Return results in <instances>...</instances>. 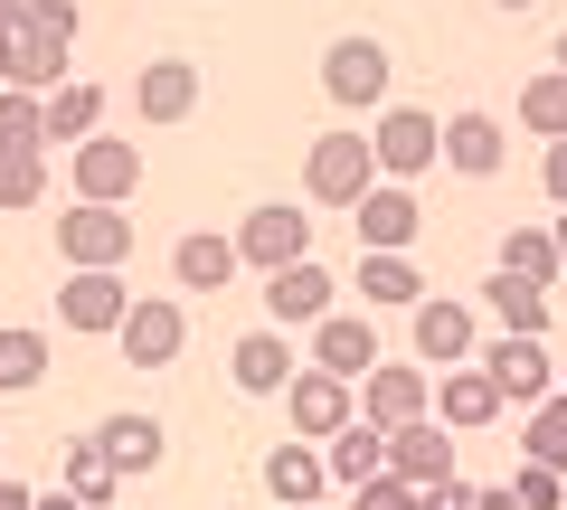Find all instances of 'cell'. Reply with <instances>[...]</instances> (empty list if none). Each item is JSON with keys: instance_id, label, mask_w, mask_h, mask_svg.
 Wrapping results in <instances>:
<instances>
[{"instance_id": "cell-47", "label": "cell", "mask_w": 567, "mask_h": 510, "mask_svg": "<svg viewBox=\"0 0 567 510\" xmlns=\"http://www.w3.org/2000/svg\"><path fill=\"white\" fill-rule=\"evenodd\" d=\"M293 510H312V501H293Z\"/></svg>"}, {"instance_id": "cell-34", "label": "cell", "mask_w": 567, "mask_h": 510, "mask_svg": "<svg viewBox=\"0 0 567 510\" xmlns=\"http://www.w3.org/2000/svg\"><path fill=\"white\" fill-rule=\"evenodd\" d=\"M520 445L539 454V464L567 472V397H539V407H529V435H520Z\"/></svg>"}, {"instance_id": "cell-43", "label": "cell", "mask_w": 567, "mask_h": 510, "mask_svg": "<svg viewBox=\"0 0 567 510\" xmlns=\"http://www.w3.org/2000/svg\"><path fill=\"white\" fill-rule=\"evenodd\" d=\"M548 237H558V266H567V208H558V227H548Z\"/></svg>"}, {"instance_id": "cell-3", "label": "cell", "mask_w": 567, "mask_h": 510, "mask_svg": "<svg viewBox=\"0 0 567 510\" xmlns=\"http://www.w3.org/2000/svg\"><path fill=\"white\" fill-rule=\"evenodd\" d=\"M58 256H66V266H123V256H133V218L104 208V199L58 208Z\"/></svg>"}, {"instance_id": "cell-31", "label": "cell", "mask_w": 567, "mask_h": 510, "mask_svg": "<svg viewBox=\"0 0 567 510\" xmlns=\"http://www.w3.org/2000/svg\"><path fill=\"white\" fill-rule=\"evenodd\" d=\"M520 123H529V133H548V143L567 133V76H558V66L520 85Z\"/></svg>"}, {"instance_id": "cell-38", "label": "cell", "mask_w": 567, "mask_h": 510, "mask_svg": "<svg viewBox=\"0 0 567 510\" xmlns=\"http://www.w3.org/2000/svg\"><path fill=\"white\" fill-rule=\"evenodd\" d=\"M539 180H548V199L567 208V133H558V143H548V162H539Z\"/></svg>"}, {"instance_id": "cell-18", "label": "cell", "mask_w": 567, "mask_h": 510, "mask_svg": "<svg viewBox=\"0 0 567 510\" xmlns=\"http://www.w3.org/2000/svg\"><path fill=\"white\" fill-rule=\"evenodd\" d=\"M350 284H360L379 312H416V303H425V274L406 266L398 246H360V274H350Z\"/></svg>"}, {"instance_id": "cell-19", "label": "cell", "mask_w": 567, "mask_h": 510, "mask_svg": "<svg viewBox=\"0 0 567 510\" xmlns=\"http://www.w3.org/2000/svg\"><path fill=\"white\" fill-rule=\"evenodd\" d=\"M133 104H142V123H181L189 104H199V66L189 58H152L142 85H133Z\"/></svg>"}, {"instance_id": "cell-45", "label": "cell", "mask_w": 567, "mask_h": 510, "mask_svg": "<svg viewBox=\"0 0 567 510\" xmlns=\"http://www.w3.org/2000/svg\"><path fill=\"white\" fill-rule=\"evenodd\" d=\"M558 76H567V39H558Z\"/></svg>"}, {"instance_id": "cell-23", "label": "cell", "mask_w": 567, "mask_h": 510, "mask_svg": "<svg viewBox=\"0 0 567 510\" xmlns=\"http://www.w3.org/2000/svg\"><path fill=\"white\" fill-rule=\"evenodd\" d=\"M322 454H312V445H275V454H265V491H275V510H293V501H322Z\"/></svg>"}, {"instance_id": "cell-24", "label": "cell", "mask_w": 567, "mask_h": 510, "mask_svg": "<svg viewBox=\"0 0 567 510\" xmlns=\"http://www.w3.org/2000/svg\"><path fill=\"white\" fill-rule=\"evenodd\" d=\"M95 445H104L114 472H152V464H162V426H152V416H104Z\"/></svg>"}, {"instance_id": "cell-10", "label": "cell", "mask_w": 567, "mask_h": 510, "mask_svg": "<svg viewBox=\"0 0 567 510\" xmlns=\"http://www.w3.org/2000/svg\"><path fill=\"white\" fill-rule=\"evenodd\" d=\"M133 180H142V152L133 143H114V133H85V143H76V199L123 208V199H133Z\"/></svg>"}, {"instance_id": "cell-11", "label": "cell", "mask_w": 567, "mask_h": 510, "mask_svg": "<svg viewBox=\"0 0 567 510\" xmlns=\"http://www.w3.org/2000/svg\"><path fill=\"white\" fill-rule=\"evenodd\" d=\"M123 303H133V293L114 284V266H66V284H58V322L66 331H114Z\"/></svg>"}, {"instance_id": "cell-39", "label": "cell", "mask_w": 567, "mask_h": 510, "mask_svg": "<svg viewBox=\"0 0 567 510\" xmlns=\"http://www.w3.org/2000/svg\"><path fill=\"white\" fill-rule=\"evenodd\" d=\"M473 501H483V491H464V482H445V491H425L416 510H473Z\"/></svg>"}, {"instance_id": "cell-2", "label": "cell", "mask_w": 567, "mask_h": 510, "mask_svg": "<svg viewBox=\"0 0 567 510\" xmlns=\"http://www.w3.org/2000/svg\"><path fill=\"white\" fill-rule=\"evenodd\" d=\"M369 180H379V152H369V133H322V143H312V162H303L312 208H350Z\"/></svg>"}, {"instance_id": "cell-28", "label": "cell", "mask_w": 567, "mask_h": 510, "mask_svg": "<svg viewBox=\"0 0 567 510\" xmlns=\"http://www.w3.org/2000/svg\"><path fill=\"white\" fill-rule=\"evenodd\" d=\"M114 482H123V472L104 464V445H95V435H76V445H66V491H76L85 510H104V501H114Z\"/></svg>"}, {"instance_id": "cell-40", "label": "cell", "mask_w": 567, "mask_h": 510, "mask_svg": "<svg viewBox=\"0 0 567 510\" xmlns=\"http://www.w3.org/2000/svg\"><path fill=\"white\" fill-rule=\"evenodd\" d=\"M0 510H39V491H29V482H0Z\"/></svg>"}, {"instance_id": "cell-36", "label": "cell", "mask_w": 567, "mask_h": 510, "mask_svg": "<svg viewBox=\"0 0 567 510\" xmlns=\"http://www.w3.org/2000/svg\"><path fill=\"white\" fill-rule=\"evenodd\" d=\"M425 491H406L398 472H369V482H350V510H416Z\"/></svg>"}, {"instance_id": "cell-7", "label": "cell", "mask_w": 567, "mask_h": 510, "mask_svg": "<svg viewBox=\"0 0 567 510\" xmlns=\"http://www.w3.org/2000/svg\"><path fill=\"white\" fill-rule=\"evenodd\" d=\"M369 152H379V170H388V180H406V170L445 162V123H435V114H416V104H388V114H379V133H369Z\"/></svg>"}, {"instance_id": "cell-32", "label": "cell", "mask_w": 567, "mask_h": 510, "mask_svg": "<svg viewBox=\"0 0 567 510\" xmlns=\"http://www.w3.org/2000/svg\"><path fill=\"white\" fill-rule=\"evenodd\" d=\"M502 266H511V274H529V284L567 274V266H558V237H539V227H511V237H502Z\"/></svg>"}, {"instance_id": "cell-9", "label": "cell", "mask_w": 567, "mask_h": 510, "mask_svg": "<svg viewBox=\"0 0 567 510\" xmlns=\"http://www.w3.org/2000/svg\"><path fill=\"white\" fill-rule=\"evenodd\" d=\"M388 48L379 39H331V58H322V95L331 104H379L388 95Z\"/></svg>"}, {"instance_id": "cell-15", "label": "cell", "mask_w": 567, "mask_h": 510, "mask_svg": "<svg viewBox=\"0 0 567 510\" xmlns=\"http://www.w3.org/2000/svg\"><path fill=\"white\" fill-rule=\"evenodd\" d=\"M312 368H331V378H369V368H379V331L350 322V312H322V322H312Z\"/></svg>"}, {"instance_id": "cell-44", "label": "cell", "mask_w": 567, "mask_h": 510, "mask_svg": "<svg viewBox=\"0 0 567 510\" xmlns=\"http://www.w3.org/2000/svg\"><path fill=\"white\" fill-rule=\"evenodd\" d=\"M20 10H39V0H0V20H20Z\"/></svg>"}, {"instance_id": "cell-20", "label": "cell", "mask_w": 567, "mask_h": 510, "mask_svg": "<svg viewBox=\"0 0 567 510\" xmlns=\"http://www.w3.org/2000/svg\"><path fill=\"white\" fill-rule=\"evenodd\" d=\"M227 368H237L246 397H284V378H293V350H284V322L275 331H246L237 350H227Z\"/></svg>"}, {"instance_id": "cell-29", "label": "cell", "mask_w": 567, "mask_h": 510, "mask_svg": "<svg viewBox=\"0 0 567 510\" xmlns=\"http://www.w3.org/2000/svg\"><path fill=\"white\" fill-rule=\"evenodd\" d=\"M331 472H341V482L388 472V426H341V435H331Z\"/></svg>"}, {"instance_id": "cell-27", "label": "cell", "mask_w": 567, "mask_h": 510, "mask_svg": "<svg viewBox=\"0 0 567 510\" xmlns=\"http://www.w3.org/2000/svg\"><path fill=\"white\" fill-rule=\"evenodd\" d=\"M492 312H502V322L511 331H539V341H548V284H529V274H492Z\"/></svg>"}, {"instance_id": "cell-14", "label": "cell", "mask_w": 567, "mask_h": 510, "mask_svg": "<svg viewBox=\"0 0 567 510\" xmlns=\"http://www.w3.org/2000/svg\"><path fill=\"white\" fill-rule=\"evenodd\" d=\"M425 407H435V426L473 435V426H492V416H502V388H492V378H483L473 360H454V368H445V388L425 397Z\"/></svg>"}, {"instance_id": "cell-35", "label": "cell", "mask_w": 567, "mask_h": 510, "mask_svg": "<svg viewBox=\"0 0 567 510\" xmlns=\"http://www.w3.org/2000/svg\"><path fill=\"white\" fill-rule=\"evenodd\" d=\"M39 189H48L39 152H0V208H39Z\"/></svg>"}, {"instance_id": "cell-6", "label": "cell", "mask_w": 567, "mask_h": 510, "mask_svg": "<svg viewBox=\"0 0 567 510\" xmlns=\"http://www.w3.org/2000/svg\"><path fill=\"white\" fill-rule=\"evenodd\" d=\"M388 472H398L406 491H445L454 482V426H425V416L388 426Z\"/></svg>"}, {"instance_id": "cell-37", "label": "cell", "mask_w": 567, "mask_h": 510, "mask_svg": "<svg viewBox=\"0 0 567 510\" xmlns=\"http://www.w3.org/2000/svg\"><path fill=\"white\" fill-rule=\"evenodd\" d=\"M511 491H520L529 510H558V464H539V454H529V464H520V482H511Z\"/></svg>"}, {"instance_id": "cell-30", "label": "cell", "mask_w": 567, "mask_h": 510, "mask_svg": "<svg viewBox=\"0 0 567 510\" xmlns=\"http://www.w3.org/2000/svg\"><path fill=\"white\" fill-rule=\"evenodd\" d=\"M0 152H48V114L29 85H0Z\"/></svg>"}, {"instance_id": "cell-5", "label": "cell", "mask_w": 567, "mask_h": 510, "mask_svg": "<svg viewBox=\"0 0 567 510\" xmlns=\"http://www.w3.org/2000/svg\"><path fill=\"white\" fill-rule=\"evenodd\" d=\"M483 378L502 388V407H539L548 378H558V360H548L539 331H511V341H492V350H483Z\"/></svg>"}, {"instance_id": "cell-22", "label": "cell", "mask_w": 567, "mask_h": 510, "mask_svg": "<svg viewBox=\"0 0 567 510\" xmlns=\"http://www.w3.org/2000/svg\"><path fill=\"white\" fill-rule=\"evenodd\" d=\"M39 114H48V143H85V133L104 123V85L66 76V85H48V95H39Z\"/></svg>"}, {"instance_id": "cell-4", "label": "cell", "mask_w": 567, "mask_h": 510, "mask_svg": "<svg viewBox=\"0 0 567 510\" xmlns=\"http://www.w3.org/2000/svg\"><path fill=\"white\" fill-rule=\"evenodd\" d=\"M293 256H312V208H284V199H265V208H246V227H237V266H293Z\"/></svg>"}, {"instance_id": "cell-26", "label": "cell", "mask_w": 567, "mask_h": 510, "mask_svg": "<svg viewBox=\"0 0 567 510\" xmlns=\"http://www.w3.org/2000/svg\"><path fill=\"white\" fill-rule=\"evenodd\" d=\"M171 274H181V284H199V293H218L227 274H237V237H181Z\"/></svg>"}, {"instance_id": "cell-25", "label": "cell", "mask_w": 567, "mask_h": 510, "mask_svg": "<svg viewBox=\"0 0 567 510\" xmlns=\"http://www.w3.org/2000/svg\"><path fill=\"white\" fill-rule=\"evenodd\" d=\"M445 162L464 170V180H492V170H502V123H492V114H454Z\"/></svg>"}, {"instance_id": "cell-8", "label": "cell", "mask_w": 567, "mask_h": 510, "mask_svg": "<svg viewBox=\"0 0 567 510\" xmlns=\"http://www.w3.org/2000/svg\"><path fill=\"white\" fill-rule=\"evenodd\" d=\"M114 341H123V368H171L181 341H189V322H181V303H123Z\"/></svg>"}, {"instance_id": "cell-42", "label": "cell", "mask_w": 567, "mask_h": 510, "mask_svg": "<svg viewBox=\"0 0 567 510\" xmlns=\"http://www.w3.org/2000/svg\"><path fill=\"white\" fill-rule=\"evenodd\" d=\"M0 85H10V20H0Z\"/></svg>"}, {"instance_id": "cell-16", "label": "cell", "mask_w": 567, "mask_h": 510, "mask_svg": "<svg viewBox=\"0 0 567 510\" xmlns=\"http://www.w3.org/2000/svg\"><path fill=\"white\" fill-rule=\"evenodd\" d=\"M416 218H425V208L406 199L398 180H388V189L369 180L360 199H350V227H360V246H398V256H406V237H416Z\"/></svg>"}, {"instance_id": "cell-41", "label": "cell", "mask_w": 567, "mask_h": 510, "mask_svg": "<svg viewBox=\"0 0 567 510\" xmlns=\"http://www.w3.org/2000/svg\"><path fill=\"white\" fill-rule=\"evenodd\" d=\"M473 510H529V501H520V491H483V501H473Z\"/></svg>"}, {"instance_id": "cell-46", "label": "cell", "mask_w": 567, "mask_h": 510, "mask_svg": "<svg viewBox=\"0 0 567 510\" xmlns=\"http://www.w3.org/2000/svg\"><path fill=\"white\" fill-rule=\"evenodd\" d=\"M502 10H529V0H502Z\"/></svg>"}, {"instance_id": "cell-33", "label": "cell", "mask_w": 567, "mask_h": 510, "mask_svg": "<svg viewBox=\"0 0 567 510\" xmlns=\"http://www.w3.org/2000/svg\"><path fill=\"white\" fill-rule=\"evenodd\" d=\"M48 378V341L39 331H0V388H39Z\"/></svg>"}, {"instance_id": "cell-21", "label": "cell", "mask_w": 567, "mask_h": 510, "mask_svg": "<svg viewBox=\"0 0 567 510\" xmlns=\"http://www.w3.org/2000/svg\"><path fill=\"white\" fill-rule=\"evenodd\" d=\"M416 360H473V312L464 303H445V293H425L416 303Z\"/></svg>"}, {"instance_id": "cell-12", "label": "cell", "mask_w": 567, "mask_h": 510, "mask_svg": "<svg viewBox=\"0 0 567 510\" xmlns=\"http://www.w3.org/2000/svg\"><path fill=\"white\" fill-rule=\"evenodd\" d=\"M284 407H293V435H341L350 426V378L293 368V378H284Z\"/></svg>"}, {"instance_id": "cell-17", "label": "cell", "mask_w": 567, "mask_h": 510, "mask_svg": "<svg viewBox=\"0 0 567 510\" xmlns=\"http://www.w3.org/2000/svg\"><path fill=\"white\" fill-rule=\"evenodd\" d=\"M265 312H275V322H322V312H331V274L312 266V256L275 266V274H265Z\"/></svg>"}, {"instance_id": "cell-1", "label": "cell", "mask_w": 567, "mask_h": 510, "mask_svg": "<svg viewBox=\"0 0 567 510\" xmlns=\"http://www.w3.org/2000/svg\"><path fill=\"white\" fill-rule=\"evenodd\" d=\"M66 66H76V0L20 10V20H10V85L48 95V85H66Z\"/></svg>"}, {"instance_id": "cell-13", "label": "cell", "mask_w": 567, "mask_h": 510, "mask_svg": "<svg viewBox=\"0 0 567 510\" xmlns=\"http://www.w3.org/2000/svg\"><path fill=\"white\" fill-rule=\"evenodd\" d=\"M425 397L435 388H425V368H406V360H379L360 378V416L369 426H406V416H425Z\"/></svg>"}]
</instances>
